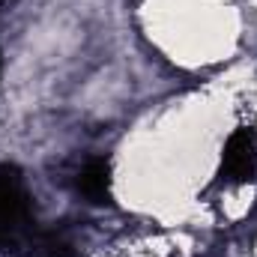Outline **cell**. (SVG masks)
<instances>
[{
  "label": "cell",
  "mask_w": 257,
  "mask_h": 257,
  "mask_svg": "<svg viewBox=\"0 0 257 257\" xmlns=\"http://www.w3.org/2000/svg\"><path fill=\"white\" fill-rule=\"evenodd\" d=\"M75 189L90 203H111V162L108 159H90L75 177Z\"/></svg>",
  "instance_id": "3957f363"
},
{
  "label": "cell",
  "mask_w": 257,
  "mask_h": 257,
  "mask_svg": "<svg viewBox=\"0 0 257 257\" xmlns=\"http://www.w3.org/2000/svg\"><path fill=\"white\" fill-rule=\"evenodd\" d=\"M257 177V132L239 126L224 144L221 153V180L242 186Z\"/></svg>",
  "instance_id": "7a4b0ae2"
},
{
  "label": "cell",
  "mask_w": 257,
  "mask_h": 257,
  "mask_svg": "<svg viewBox=\"0 0 257 257\" xmlns=\"http://www.w3.org/2000/svg\"><path fill=\"white\" fill-rule=\"evenodd\" d=\"M36 233L33 200L21 174L0 165V248H27Z\"/></svg>",
  "instance_id": "6da1fadb"
}]
</instances>
